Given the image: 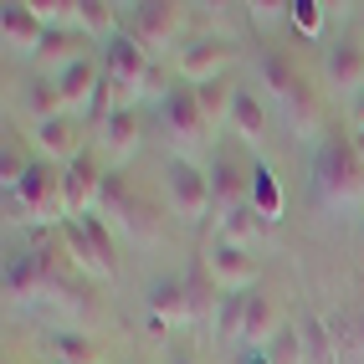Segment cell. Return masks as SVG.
Instances as JSON below:
<instances>
[{
  "mask_svg": "<svg viewBox=\"0 0 364 364\" xmlns=\"http://www.w3.org/2000/svg\"><path fill=\"white\" fill-rule=\"evenodd\" d=\"M313 190L328 210H354L364 200V164L354 154L349 139H323L318 154H313Z\"/></svg>",
  "mask_w": 364,
  "mask_h": 364,
  "instance_id": "obj_1",
  "label": "cell"
},
{
  "mask_svg": "<svg viewBox=\"0 0 364 364\" xmlns=\"http://www.w3.org/2000/svg\"><path fill=\"white\" fill-rule=\"evenodd\" d=\"M6 215H16V221H52V226H62L67 221L62 169L46 164V159H31L26 169H21V180L6 190Z\"/></svg>",
  "mask_w": 364,
  "mask_h": 364,
  "instance_id": "obj_2",
  "label": "cell"
},
{
  "mask_svg": "<svg viewBox=\"0 0 364 364\" xmlns=\"http://www.w3.org/2000/svg\"><path fill=\"white\" fill-rule=\"evenodd\" d=\"M144 87H154V57L118 31L113 41H103V92L113 98V108H134Z\"/></svg>",
  "mask_w": 364,
  "mask_h": 364,
  "instance_id": "obj_3",
  "label": "cell"
},
{
  "mask_svg": "<svg viewBox=\"0 0 364 364\" xmlns=\"http://www.w3.org/2000/svg\"><path fill=\"white\" fill-rule=\"evenodd\" d=\"M164 200L180 221H200V215L215 210V196H210V169H200L196 159L185 154H169L164 159Z\"/></svg>",
  "mask_w": 364,
  "mask_h": 364,
  "instance_id": "obj_4",
  "label": "cell"
},
{
  "mask_svg": "<svg viewBox=\"0 0 364 364\" xmlns=\"http://www.w3.org/2000/svg\"><path fill=\"white\" fill-rule=\"evenodd\" d=\"M62 236H67V252L77 257L82 272H92V277H113V272H118L113 226L103 221L98 210H92V215H72V221H62Z\"/></svg>",
  "mask_w": 364,
  "mask_h": 364,
  "instance_id": "obj_5",
  "label": "cell"
},
{
  "mask_svg": "<svg viewBox=\"0 0 364 364\" xmlns=\"http://www.w3.org/2000/svg\"><path fill=\"white\" fill-rule=\"evenodd\" d=\"M185 6H169V0H139V6H124V36H134L149 57L169 52L180 36Z\"/></svg>",
  "mask_w": 364,
  "mask_h": 364,
  "instance_id": "obj_6",
  "label": "cell"
},
{
  "mask_svg": "<svg viewBox=\"0 0 364 364\" xmlns=\"http://www.w3.org/2000/svg\"><path fill=\"white\" fill-rule=\"evenodd\" d=\"M159 124H164V134L180 144V149H196V144L210 134V124H205V113H200V103H196V87L190 82H169L164 92H159Z\"/></svg>",
  "mask_w": 364,
  "mask_h": 364,
  "instance_id": "obj_7",
  "label": "cell"
},
{
  "mask_svg": "<svg viewBox=\"0 0 364 364\" xmlns=\"http://www.w3.org/2000/svg\"><path fill=\"white\" fill-rule=\"evenodd\" d=\"M205 277H210L215 293H252V287H257V257L247 247H236V241L210 236V247H205Z\"/></svg>",
  "mask_w": 364,
  "mask_h": 364,
  "instance_id": "obj_8",
  "label": "cell"
},
{
  "mask_svg": "<svg viewBox=\"0 0 364 364\" xmlns=\"http://www.w3.org/2000/svg\"><path fill=\"white\" fill-rule=\"evenodd\" d=\"M144 308H149V323H154L159 333L185 328V323L200 313V308H196V293H190V282H180V277H154Z\"/></svg>",
  "mask_w": 364,
  "mask_h": 364,
  "instance_id": "obj_9",
  "label": "cell"
},
{
  "mask_svg": "<svg viewBox=\"0 0 364 364\" xmlns=\"http://www.w3.org/2000/svg\"><path fill=\"white\" fill-rule=\"evenodd\" d=\"M103 180L108 169L98 164V154H77L72 164H62V196H67V221L72 215H92L98 210V196H103Z\"/></svg>",
  "mask_w": 364,
  "mask_h": 364,
  "instance_id": "obj_10",
  "label": "cell"
},
{
  "mask_svg": "<svg viewBox=\"0 0 364 364\" xmlns=\"http://www.w3.org/2000/svg\"><path fill=\"white\" fill-rule=\"evenodd\" d=\"M231 57H236V46H231L226 36H196V41L180 46V77H185L190 87L215 82V77H226Z\"/></svg>",
  "mask_w": 364,
  "mask_h": 364,
  "instance_id": "obj_11",
  "label": "cell"
},
{
  "mask_svg": "<svg viewBox=\"0 0 364 364\" xmlns=\"http://www.w3.org/2000/svg\"><path fill=\"white\" fill-rule=\"evenodd\" d=\"M323 72H328V87L344 92V98L354 103L364 92V41L359 36H338L323 52Z\"/></svg>",
  "mask_w": 364,
  "mask_h": 364,
  "instance_id": "obj_12",
  "label": "cell"
},
{
  "mask_svg": "<svg viewBox=\"0 0 364 364\" xmlns=\"http://www.w3.org/2000/svg\"><path fill=\"white\" fill-rule=\"evenodd\" d=\"M0 36H6V52L11 57H41L46 21L31 11V0H11L6 16H0Z\"/></svg>",
  "mask_w": 364,
  "mask_h": 364,
  "instance_id": "obj_13",
  "label": "cell"
},
{
  "mask_svg": "<svg viewBox=\"0 0 364 364\" xmlns=\"http://www.w3.org/2000/svg\"><path fill=\"white\" fill-rule=\"evenodd\" d=\"M31 149L46 159V164H72L82 154V139H77V118L62 113V118H41V124H31Z\"/></svg>",
  "mask_w": 364,
  "mask_h": 364,
  "instance_id": "obj_14",
  "label": "cell"
},
{
  "mask_svg": "<svg viewBox=\"0 0 364 364\" xmlns=\"http://www.w3.org/2000/svg\"><path fill=\"white\" fill-rule=\"evenodd\" d=\"M46 277H52L46 252H36V247H16V252L6 257V298H11V303H31L41 287H46Z\"/></svg>",
  "mask_w": 364,
  "mask_h": 364,
  "instance_id": "obj_15",
  "label": "cell"
},
{
  "mask_svg": "<svg viewBox=\"0 0 364 364\" xmlns=\"http://www.w3.org/2000/svg\"><path fill=\"white\" fill-rule=\"evenodd\" d=\"M257 82H262V92H267L277 108L308 87V77L298 72V62L287 57V52H272V46H267V52H257Z\"/></svg>",
  "mask_w": 364,
  "mask_h": 364,
  "instance_id": "obj_16",
  "label": "cell"
},
{
  "mask_svg": "<svg viewBox=\"0 0 364 364\" xmlns=\"http://www.w3.org/2000/svg\"><path fill=\"white\" fill-rule=\"evenodd\" d=\"M247 180H252V164H241L231 149H215V159H210V196H215V215L247 200Z\"/></svg>",
  "mask_w": 364,
  "mask_h": 364,
  "instance_id": "obj_17",
  "label": "cell"
},
{
  "mask_svg": "<svg viewBox=\"0 0 364 364\" xmlns=\"http://www.w3.org/2000/svg\"><path fill=\"white\" fill-rule=\"evenodd\" d=\"M328 354L333 364H364V308H338L328 318Z\"/></svg>",
  "mask_w": 364,
  "mask_h": 364,
  "instance_id": "obj_18",
  "label": "cell"
},
{
  "mask_svg": "<svg viewBox=\"0 0 364 364\" xmlns=\"http://www.w3.org/2000/svg\"><path fill=\"white\" fill-rule=\"evenodd\" d=\"M52 77H57V87H62L67 113H77V108H92V98H98V87H103V62L82 57V62H72V67L52 72Z\"/></svg>",
  "mask_w": 364,
  "mask_h": 364,
  "instance_id": "obj_19",
  "label": "cell"
},
{
  "mask_svg": "<svg viewBox=\"0 0 364 364\" xmlns=\"http://www.w3.org/2000/svg\"><path fill=\"white\" fill-rule=\"evenodd\" d=\"M282 318H277V303L262 293V287H252V298H247V328H241V349H267L277 338Z\"/></svg>",
  "mask_w": 364,
  "mask_h": 364,
  "instance_id": "obj_20",
  "label": "cell"
},
{
  "mask_svg": "<svg viewBox=\"0 0 364 364\" xmlns=\"http://www.w3.org/2000/svg\"><path fill=\"white\" fill-rule=\"evenodd\" d=\"M139 113L134 108H113V118L98 129V149L108 154V159H134L139 154Z\"/></svg>",
  "mask_w": 364,
  "mask_h": 364,
  "instance_id": "obj_21",
  "label": "cell"
},
{
  "mask_svg": "<svg viewBox=\"0 0 364 364\" xmlns=\"http://www.w3.org/2000/svg\"><path fill=\"white\" fill-rule=\"evenodd\" d=\"M247 298H252V293H215V308H210V333H215V344L241 349V328H247Z\"/></svg>",
  "mask_w": 364,
  "mask_h": 364,
  "instance_id": "obj_22",
  "label": "cell"
},
{
  "mask_svg": "<svg viewBox=\"0 0 364 364\" xmlns=\"http://www.w3.org/2000/svg\"><path fill=\"white\" fill-rule=\"evenodd\" d=\"M231 129L241 144H262L267 134V103H262V92L247 87V82H236V103H231Z\"/></svg>",
  "mask_w": 364,
  "mask_h": 364,
  "instance_id": "obj_23",
  "label": "cell"
},
{
  "mask_svg": "<svg viewBox=\"0 0 364 364\" xmlns=\"http://www.w3.org/2000/svg\"><path fill=\"white\" fill-rule=\"evenodd\" d=\"M247 200H252V210L262 215L267 226H272V221H282V185H277V175H272V164H262V159H252Z\"/></svg>",
  "mask_w": 364,
  "mask_h": 364,
  "instance_id": "obj_24",
  "label": "cell"
},
{
  "mask_svg": "<svg viewBox=\"0 0 364 364\" xmlns=\"http://www.w3.org/2000/svg\"><path fill=\"white\" fill-rule=\"evenodd\" d=\"M262 231H267V221L252 210V200H241V205H231V210L215 215V236H221V241H236V247H247V252L262 241Z\"/></svg>",
  "mask_w": 364,
  "mask_h": 364,
  "instance_id": "obj_25",
  "label": "cell"
},
{
  "mask_svg": "<svg viewBox=\"0 0 364 364\" xmlns=\"http://www.w3.org/2000/svg\"><path fill=\"white\" fill-rule=\"evenodd\" d=\"M82 57H92V41H87L77 26L46 31V41H41V62L52 67V72H62V67H72V62H82Z\"/></svg>",
  "mask_w": 364,
  "mask_h": 364,
  "instance_id": "obj_26",
  "label": "cell"
},
{
  "mask_svg": "<svg viewBox=\"0 0 364 364\" xmlns=\"http://www.w3.org/2000/svg\"><path fill=\"white\" fill-rule=\"evenodd\" d=\"M52 364H103V349L82 328H57L52 333Z\"/></svg>",
  "mask_w": 364,
  "mask_h": 364,
  "instance_id": "obj_27",
  "label": "cell"
},
{
  "mask_svg": "<svg viewBox=\"0 0 364 364\" xmlns=\"http://www.w3.org/2000/svg\"><path fill=\"white\" fill-rule=\"evenodd\" d=\"M72 26H77L87 41H98V36L113 41L118 36L113 31L118 26V6H108V0H77V21H72Z\"/></svg>",
  "mask_w": 364,
  "mask_h": 364,
  "instance_id": "obj_28",
  "label": "cell"
},
{
  "mask_svg": "<svg viewBox=\"0 0 364 364\" xmlns=\"http://www.w3.org/2000/svg\"><path fill=\"white\" fill-rule=\"evenodd\" d=\"M196 103L205 113V124H231V103H236V82L231 77H215V82H200L196 87Z\"/></svg>",
  "mask_w": 364,
  "mask_h": 364,
  "instance_id": "obj_29",
  "label": "cell"
},
{
  "mask_svg": "<svg viewBox=\"0 0 364 364\" xmlns=\"http://www.w3.org/2000/svg\"><path fill=\"white\" fill-rule=\"evenodd\" d=\"M26 113H31V124H41V118H62V113H67L62 87H57L52 72H46V77H31V82H26Z\"/></svg>",
  "mask_w": 364,
  "mask_h": 364,
  "instance_id": "obj_30",
  "label": "cell"
},
{
  "mask_svg": "<svg viewBox=\"0 0 364 364\" xmlns=\"http://www.w3.org/2000/svg\"><path fill=\"white\" fill-rule=\"evenodd\" d=\"M267 354V364H303V354H308V344H303V333L293 328V323H282L277 328V338L262 349Z\"/></svg>",
  "mask_w": 364,
  "mask_h": 364,
  "instance_id": "obj_31",
  "label": "cell"
},
{
  "mask_svg": "<svg viewBox=\"0 0 364 364\" xmlns=\"http://www.w3.org/2000/svg\"><path fill=\"white\" fill-rule=\"evenodd\" d=\"M328 6L323 0H293V16H287V26H293L298 36H323V26H328V16H323Z\"/></svg>",
  "mask_w": 364,
  "mask_h": 364,
  "instance_id": "obj_32",
  "label": "cell"
},
{
  "mask_svg": "<svg viewBox=\"0 0 364 364\" xmlns=\"http://www.w3.org/2000/svg\"><path fill=\"white\" fill-rule=\"evenodd\" d=\"M277 16H293V0H262V6H252V21H277Z\"/></svg>",
  "mask_w": 364,
  "mask_h": 364,
  "instance_id": "obj_33",
  "label": "cell"
},
{
  "mask_svg": "<svg viewBox=\"0 0 364 364\" xmlns=\"http://www.w3.org/2000/svg\"><path fill=\"white\" fill-rule=\"evenodd\" d=\"M349 118H354V129H364V92H359V98L349 103Z\"/></svg>",
  "mask_w": 364,
  "mask_h": 364,
  "instance_id": "obj_34",
  "label": "cell"
},
{
  "mask_svg": "<svg viewBox=\"0 0 364 364\" xmlns=\"http://www.w3.org/2000/svg\"><path fill=\"white\" fill-rule=\"evenodd\" d=\"M349 144H354V154H359V164H364V129H354V134H349Z\"/></svg>",
  "mask_w": 364,
  "mask_h": 364,
  "instance_id": "obj_35",
  "label": "cell"
},
{
  "mask_svg": "<svg viewBox=\"0 0 364 364\" xmlns=\"http://www.w3.org/2000/svg\"><path fill=\"white\" fill-rule=\"evenodd\" d=\"M241 364H267V354H262V349H247V354H241Z\"/></svg>",
  "mask_w": 364,
  "mask_h": 364,
  "instance_id": "obj_36",
  "label": "cell"
},
{
  "mask_svg": "<svg viewBox=\"0 0 364 364\" xmlns=\"http://www.w3.org/2000/svg\"><path fill=\"white\" fill-rule=\"evenodd\" d=\"M169 364H200L196 354H169Z\"/></svg>",
  "mask_w": 364,
  "mask_h": 364,
  "instance_id": "obj_37",
  "label": "cell"
},
{
  "mask_svg": "<svg viewBox=\"0 0 364 364\" xmlns=\"http://www.w3.org/2000/svg\"><path fill=\"white\" fill-rule=\"evenodd\" d=\"M359 226H364V221H359Z\"/></svg>",
  "mask_w": 364,
  "mask_h": 364,
  "instance_id": "obj_38",
  "label": "cell"
}]
</instances>
